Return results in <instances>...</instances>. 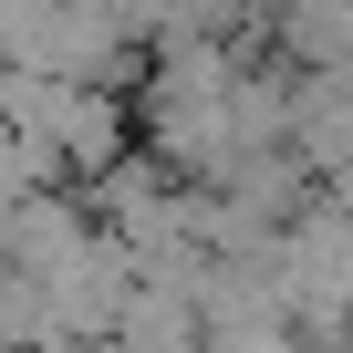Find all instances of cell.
Returning a JSON list of instances; mask_svg holds the SVG:
<instances>
[{"mask_svg":"<svg viewBox=\"0 0 353 353\" xmlns=\"http://www.w3.org/2000/svg\"><path fill=\"white\" fill-rule=\"evenodd\" d=\"M104 353H208V322H198V301H188V291L135 281V291H125V312H114V332H104Z\"/></svg>","mask_w":353,"mask_h":353,"instance_id":"1","label":"cell"}]
</instances>
